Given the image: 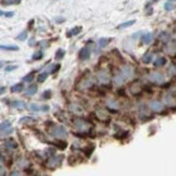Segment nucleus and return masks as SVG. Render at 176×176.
Returning <instances> with one entry per match:
<instances>
[{
    "mask_svg": "<svg viewBox=\"0 0 176 176\" xmlns=\"http://www.w3.org/2000/svg\"><path fill=\"white\" fill-rule=\"evenodd\" d=\"M49 134L54 138L63 139L67 136V131H66L65 127L62 126V125H53L49 129Z\"/></svg>",
    "mask_w": 176,
    "mask_h": 176,
    "instance_id": "1",
    "label": "nucleus"
},
{
    "mask_svg": "<svg viewBox=\"0 0 176 176\" xmlns=\"http://www.w3.org/2000/svg\"><path fill=\"white\" fill-rule=\"evenodd\" d=\"M63 161V156H52L50 157L47 161V168L50 170H56L58 166H60Z\"/></svg>",
    "mask_w": 176,
    "mask_h": 176,
    "instance_id": "2",
    "label": "nucleus"
},
{
    "mask_svg": "<svg viewBox=\"0 0 176 176\" xmlns=\"http://www.w3.org/2000/svg\"><path fill=\"white\" fill-rule=\"evenodd\" d=\"M149 78H150L151 82L157 83V84H162V83L165 82L164 75L162 73H160V72H152V73H150Z\"/></svg>",
    "mask_w": 176,
    "mask_h": 176,
    "instance_id": "3",
    "label": "nucleus"
},
{
    "mask_svg": "<svg viewBox=\"0 0 176 176\" xmlns=\"http://www.w3.org/2000/svg\"><path fill=\"white\" fill-rule=\"evenodd\" d=\"M97 78H98V81L101 84H108L109 81H110V76H109V73L106 72V71H99L98 73H97Z\"/></svg>",
    "mask_w": 176,
    "mask_h": 176,
    "instance_id": "4",
    "label": "nucleus"
},
{
    "mask_svg": "<svg viewBox=\"0 0 176 176\" xmlns=\"http://www.w3.org/2000/svg\"><path fill=\"white\" fill-rule=\"evenodd\" d=\"M120 72H121V74L125 77L126 81L131 79V78L133 77V75H134V71H133V69H131V66H123Z\"/></svg>",
    "mask_w": 176,
    "mask_h": 176,
    "instance_id": "5",
    "label": "nucleus"
},
{
    "mask_svg": "<svg viewBox=\"0 0 176 176\" xmlns=\"http://www.w3.org/2000/svg\"><path fill=\"white\" fill-rule=\"evenodd\" d=\"M74 124H75V126H76V128H77L78 131H87L89 129V125H88L84 120L77 119Z\"/></svg>",
    "mask_w": 176,
    "mask_h": 176,
    "instance_id": "6",
    "label": "nucleus"
},
{
    "mask_svg": "<svg viewBox=\"0 0 176 176\" xmlns=\"http://www.w3.org/2000/svg\"><path fill=\"white\" fill-rule=\"evenodd\" d=\"M78 58L81 60H88L90 58V49L88 47H84L81 49L79 53H78Z\"/></svg>",
    "mask_w": 176,
    "mask_h": 176,
    "instance_id": "7",
    "label": "nucleus"
},
{
    "mask_svg": "<svg viewBox=\"0 0 176 176\" xmlns=\"http://www.w3.org/2000/svg\"><path fill=\"white\" fill-rule=\"evenodd\" d=\"M163 103H161L158 100H152L150 102V109L154 112H160V111L163 110Z\"/></svg>",
    "mask_w": 176,
    "mask_h": 176,
    "instance_id": "8",
    "label": "nucleus"
},
{
    "mask_svg": "<svg viewBox=\"0 0 176 176\" xmlns=\"http://www.w3.org/2000/svg\"><path fill=\"white\" fill-rule=\"evenodd\" d=\"M125 82H126V79H125V77L121 74V72L116 74L114 76V78H113V83H114L116 86H122Z\"/></svg>",
    "mask_w": 176,
    "mask_h": 176,
    "instance_id": "9",
    "label": "nucleus"
},
{
    "mask_svg": "<svg viewBox=\"0 0 176 176\" xmlns=\"http://www.w3.org/2000/svg\"><path fill=\"white\" fill-rule=\"evenodd\" d=\"M70 110L73 112V113H75V114H83V112H84V109H83L81 106H78V104H76V103H72L70 106Z\"/></svg>",
    "mask_w": 176,
    "mask_h": 176,
    "instance_id": "10",
    "label": "nucleus"
},
{
    "mask_svg": "<svg viewBox=\"0 0 176 176\" xmlns=\"http://www.w3.org/2000/svg\"><path fill=\"white\" fill-rule=\"evenodd\" d=\"M141 39L145 45H149L152 40H153V36L151 33H145L141 35Z\"/></svg>",
    "mask_w": 176,
    "mask_h": 176,
    "instance_id": "11",
    "label": "nucleus"
},
{
    "mask_svg": "<svg viewBox=\"0 0 176 176\" xmlns=\"http://www.w3.org/2000/svg\"><path fill=\"white\" fill-rule=\"evenodd\" d=\"M4 146H6V148H9V149H17V143L14 139L10 138V139H7L4 141Z\"/></svg>",
    "mask_w": 176,
    "mask_h": 176,
    "instance_id": "12",
    "label": "nucleus"
},
{
    "mask_svg": "<svg viewBox=\"0 0 176 176\" xmlns=\"http://www.w3.org/2000/svg\"><path fill=\"white\" fill-rule=\"evenodd\" d=\"M82 32V26H75L72 29H70L67 33H66V36L67 37H72L75 36V35H78V34Z\"/></svg>",
    "mask_w": 176,
    "mask_h": 176,
    "instance_id": "13",
    "label": "nucleus"
},
{
    "mask_svg": "<svg viewBox=\"0 0 176 176\" xmlns=\"http://www.w3.org/2000/svg\"><path fill=\"white\" fill-rule=\"evenodd\" d=\"M11 106L14 109H24L26 108V103L24 101H20V100H13L11 102Z\"/></svg>",
    "mask_w": 176,
    "mask_h": 176,
    "instance_id": "14",
    "label": "nucleus"
},
{
    "mask_svg": "<svg viewBox=\"0 0 176 176\" xmlns=\"http://www.w3.org/2000/svg\"><path fill=\"white\" fill-rule=\"evenodd\" d=\"M166 64V59L164 57H158L153 61V65L156 66V67H159V66H163Z\"/></svg>",
    "mask_w": 176,
    "mask_h": 176,
    "instance_id": "15",
    "label": "nucleus"
},
{
    "mask_svg": "<svg viewBox=\"0 0 176 176\" xmlns=\"http://www.w3.org/2000/svg\"><path fill=\"white\" fill-rule=\"evenodd\" d=\"M24 89V84H22V83H17V84H14L10 90H11V93H21V91H23Z\"/></svg>",
    "mask_w": 176,
    "mask_h": 176,
    "instance_id": "16",
    "label": "nucleus"
},
{
    "mask_svg": "<svg viewBox=\"0 0 176 176\" xmlns=\"http://www.w3.org/2000/svg\"><path fill=\"white\" fill-rule=\"evenodd\" d=\"M37 91H38V87H37V85L32 84V85H29L27 90H26V96H34Z\"/></svg>",
    "mask_w": 176,
    "mask_h": 176,
    "instance_id": "17",
    "label": "nucleus"
},
{
    "mask_svg": "<svg viewBox=\"0 0 176 176\" xmlns=\"http://www.w3.org/2000/svg\"><path fill=\"white\" fill-rule=\"evenodd\" d=\"M163 101H164V103H165L166 106H173L174 104H175V100H174L173 96H171V95L165 96V97L163 98Z\"/></svg>",
    "mask_w": 176,
    "mask_h": 176,
    "instance_id": "18",
    "label": "nucleus"
},
{
    "mask_svg": "<svg viewBox=\"0 0 176 176\" xmlns=\"http://www.w3.org/2000/svg\"><path fill=\"white\" fill-rule=\"evenodd\" d=\"M12 127V125H11V122L10 121H2L1 122V125H0V129H1V131H8V129H10Z\"/></svg>",
    "mask_w": 176,
    "mask_h": 176,
    "instance_id": "19",
    "label": "nucleus"
},
{
    "mask_svg": "<svg viewBox=\"0 0 176 176\" xmlns=\"http://www.w3.org/2000/svg\"><path fill=\"white\" fill-rule=\"evenodd\" d=\"M54 145H56V147H58L60 150H64L66 148V146H67V143H66V141H64V140L60 139V138H58V140L54 143Z\"/></svg>",
    "mask_w": 176,
    "mask_h": 176,
    "instance_id": "20",
    "label": "nucleus"
},
{
    "mask_svg": "<svg viewBox=\"0 0 176 176\" xmlns=\"http://www.w3.org/2000/svg\"><path fill=\"white\" fill-rule=\"evenodd\" d=\"M112 40L111 38H100L98 40V46L100 48H103V47H106L110 44V41Z\"/></svg>",
    "mask_w": 176,
    "mask_h": 176,
    "instance_id": "21",
    "label": "nucleus"
},
{
    "mask_svg": "<svg viewBox=\"0 0 176 176\" xmlns=\"http://www.w3.org/2000/svg\"><path fill=\"white\" fill-rule=\"evenodd\" d=\"M0 48L2 50H11V51H17V50L20 49V48L15 45H1Z\"/></svg>",
    "mask_w": 176,
    "mask_h": 176,
    "instance_id": "22",
    "label": "nucleus"
},
{
    "mask_svg": "<svg viewBox=\"0 0 176 176\" xmlns=\"http://www.w3.org/2000/svg\"><path fill=\"white\" fill-rule=\"evenodd\" d=\"M21 0H1L2 6H13V4H20Z\"/></svg>",
    "mask_w": 176,
    "mask_h": 176,
    "instance_id": "23",
    "label": "nucleus"
},
{
    "mask_svg": "<svg viewBox=\"0 0 176 176\" xmlns=\"http://www.w3.org/2000/svg\"><path fill=\"white\" fill-rule=\"evenodd\" d=\"M26 122H29V124H33L36 123L37 121L34 118H31V116H23V118H21L20 123H26Z\"/></svg>",
    "mask_w": 176,
    "mask_h": 176,
    "instance_id": "24",
    "label": "nucleus"
},
{
    "mask_svg": "<svg viewBox=\"0 0 176 176\" xmlns=\"http://www.w3.org/2000/svg\"><path fill=\"white\" fill-rule=\"evenodd\" d=\"M60 64H50L49 67L47 69V72H49V73H56L58 71L60 70Z\"/></svg>",
    "mask_w": 176,
    "mask_h": 176,
    "instance_id": "25",
    "label": "nucleus"
},
{
    "mask_svg": "<svg viewBox=\"0 0 176 176\" xmlns=\"http://www.w3.org/2000/svg\"><path fill=\"white\" fill-rule=\"evenodd\" d=\"M136 23L135 20H131V21H127V22H124L122 24H120L118 26V29H126V27H129L131 25H134Z\"/></svg>",
    "mask_w": 176,
    "mask_h": 176,
    "instance_id": "26",
    "label": "nucleus"
},
{
    "mask_svg": "<svg viewBox=\"0 0 176 176\" xmlns=\"http://www.w3.org/2000/svg\"><path fill=\"white\" fill-rule=\"evenodd\" d=\"M64 56H65V50L62 49V48H59L57 50V52H56V59L57 60H61V59L64 58Z\"/></svg>",
    "mask_w": 176,
    "mask_h": 176,
    "instance_id": "27",
    "label": "nucleus"
},
{
    "mask_svg": "<svg viewBox=\"0 0 176 176\" xmlns=\"http://www.w3.org/2000/svg\"><path fill=\"white\" fill-rule=\"evenodd\" d=\"M95 147L94 146H91V145H89V146H87V147H85L84 149H83V151H84V153L86 154V157H88L89 158L90 156H91V153H93V151H94Z\"/></svg>",
    "mask_w": 176,
    "mask_h": 176,
    "instance_id": "28",
    "label": "nucleus"
},
{
    "mask_svg": "<svg viewBox=\"0 0 176 176\" xmlns=\"http://www.w3.org/2000/svg\"><path fill=\"white\" fill-rule=\"evenodd\" d=\"M106 106L110 109H118L119 108V102L115 100H108L106 101Z\"/></svg>",
    "mask_w": 176,
    "mask_h": 176,
    "instance_id": "29",
    "label": "nucleus"
},
{
    "mask_svg": "<svg viewBox=\"0 0 176 176\" xmlns=\"http://www.w3.org/2000/svg\"><path fill=\"white\" fill-rule=\"evenodd\" d=\"M42 56H44V53H42V51L41 50H38V51H36V52H34L33 54V60L34 61H38V60H41L42 59Z\"/></svg>",
    "mask_w": 176,
    "mask_h": 176,
    "instance_id": "30",
    "label": "nucleus"
},
{
    "mask_svg": "<svg viewBox=\"0 0 176 176\" xmlns=\"http://www.w3.org/2000/svg\"><path fill=\"white\" fill-rule=\"evenodd\" d=\"M27 36H29V34H27V32L26 31H23L21 34H19L17 36V39L20 41H23V40H26L27 39Z\"/></svg>",
    "mask_w": 176,
    "mask_h": 176,
    "instance_id": "31",
    "label": "nucleus"
},
{
    "mask_svg": "<svg viewBox=\"0 0 176 176\" xmlns=\"http://www.w3.org/2000/svg\"><path fill=\"white\" fill-rule=\"evenodd\" d=\"M48 73L49 72H42V73H40L39 75H38V82L39 83H44L47 79V77H48Z\"/></svg>",
    "mask_w": 176,
    "mask_h": 176,
    "instance_id": "32",
    "label": "nucleus"
},
{
    "mask_svg": "<svg viewBox=\"0 0 176 176\" xmlns=\"http://www.w3.org/2000/svg\"><path fill=\"white\" fill-rule=\"evenodd\" d=\"M152 61V54L151 53H146L143 58V62L145 64H149Z\"/></svg>",
    "mask_w": 176,
    "mask_h": 176,
    "instance_id": "33",
    "label": "nucleus"
},
{
    "mask_svg": "<svg viewBox=\"0 0 176 176\" xmlns=\"http://www.w3.org/2000/svg\"><path fill=\"white\" fill-rule=\"evenodd\" d=\"M29 109L34 112H37V111H41V106H38L36 103H31L29 104Z\"/></svg>",
    "mask_w": 176,
    "mask_h": 176,
    "instance_id": "34",
    "label": "nucleus"
},
{
    "mask_svg": "<svg viewBox=\"0 0 176 176\" xmlns=\"http://www.w3.org/2000/svg\"><path fill=\"white\" fill-rule=\"evenodd\" d=\"M34 79V73H29L27 74L26 76L23 77V82H27V83H32V81Z\"/></svg>",
    "mask_w": 176,
    "mask_h": 176,
    "instance_id": "35",
    "label": "nucleus"
},
{
    "mask_svg": "<svg viewBox=\"0 0 176 176\" xmlns=\"http://www.w3.org/2000/svg\"><path fill=\"white\" fill-rule=\"evenodd\" d=\"M174 8H175V6H174L173 2H166V3L164 4V10L165 11H171Z\"/></svg>",
    "mask_w": 176,
    "mask_h": 176,
    "instance_id": "36",
    "label": "nucleus"
},
{
    "mask_svg": "<svg viewBox=\"0 0 176 176\" xmlns=\"http://www.w3.org/2000/svg\"><path fill=\"white\" fill-rule=\"evenodd\" d=\"M0 14L6 17H12L14 15V12H3V11H0Z\"/></svg>",
    "mask_w": 176,
    "mask_h": 176,
    "instance_id": "37",
    "label": "nucleus"
},
{
    "mask_svg": "<svg viewBox=\"0 0 176 176\" xmlns=\"http://www.w3.org/2000/svg\"><path fill=\"white\" fill-rule=\"evenodd\" d=\"M17 65H9V66H6V72H12V71L17 70Z\"/></svg>",
    "mask_w": 176,
    "mask_h": 176,
    "instance_id": "38",
    "label": "nucleus"
},
{
    "mask_svg": "<svg viewBox=\"0 0 176 176\" xmlns=\"http://www.w3.org/2000/svg\"><path fill=\"white\" fill-rule=\"evenodd\" d=\"M50 97H51V91H50V90H46V91H44V94H42V98L49 99Z\"/></svg>",
    "mask_w": 176,
    "mask_h": 176,
    "instance_id": "39",
    "label": "nucleus"
},
{
    "mask_svg": "<svg viewBox=\"0 0 176 176\" xmlns=\"http://www.w3.org/2000/svg\"><path fill=\"white\" fill-rule=\"evenodd\" d=\"M12 131H13L12 128H10V129H8V131H1V136H2V137H4V135H9V134H11Z\"/></svg>",
    "mask_w": 176,
    "mask_h": 176,
    "instance_id": "40",
    "label": "nucleus"
},
{
    "mask_svg": "<svg viewBox=\"0 0 176 176\" xmlns=\"http://www.w3.org/2000/svg\"><path fill=\"white\" fill-rule=\"evenodd\" d=\"M41 111H42V112H47V111H49V106H47V104L41 106Z\"/></svg>",
    "mask_w": 176,
    "mask_h": 176,
    "instance_id": "41",
    "label": "nucleus"
},
{
    "mask_svg": "<svg viewBox=\"0 0 176 176\" xmlns=\"http://www.w3.org/2000/svg\"><path fill=\"white\" fill-rule=\"evenodd\" d=\"M36 45V41H35V39L34 38H31L29 41V46H35Z\"/></svg>",
    "mask_w": 176,
    "mask_h": 176,
    "instance_id": "42",
    "label": "nucleus"
},
{
    "mask_svg": "<svg viewBox=\"0 0 176 176\" xmlns=\"http://www.w3.org/2000/svg\"><path fill=\"white\" fill-rule=\"evenodd\" d=\"M4 91H6V87L2 86V87H1V89H0V94L3 95V94H4Z\"/></svg>",
    "mask_w": 176,
    "mask_h": 176,
    "instance_id": "43",
    "label": "nucleus"
},
{
    "mask_svg": "<svg viewBox=\"0 0 176 176\" xmlns=\"http://www.w3.org/2000/svg\"><path fill=\"white\" fill-rule=\"evenodd\" d=\"M56 21H57V22H59V23H61V22H63V21H64V19H62V17H59V19H56Z\"/></svg>",
    "mask_w": 176,
    "mask_h": 176,
    "instance_id": "44",
    "label": "nucleus"
},
{
    "mask_svg": "<svg viewBox=\"0 0 176 176\" xmlns=\"http://www.w3.org/2000/svg\"><path fill=\"white\" fill-rule=\"evenodd\" d=\"M1 175H2V176L4 175V168H3V165H1Z\"/></svg>",
    "mask_w": 176,
    "mask_h": 176,
    "instance_id": "45",
    "label": "nucleus"
},
{
    "mask_svg": "<svg viewBox=\"0 0 176 176\" xmlns=\"http://www.w3.org/2000/svg\"><path fill=\"white\" fill-rule=\"evenodd\" d=\"M152 1H153V2H157V1H159V0H152Z\"/></svg>",
    "mask_w": 176,
    "mask_h": 176,
    "instance_id": "46",
    "label": "nucleus"
}]
</instances>
